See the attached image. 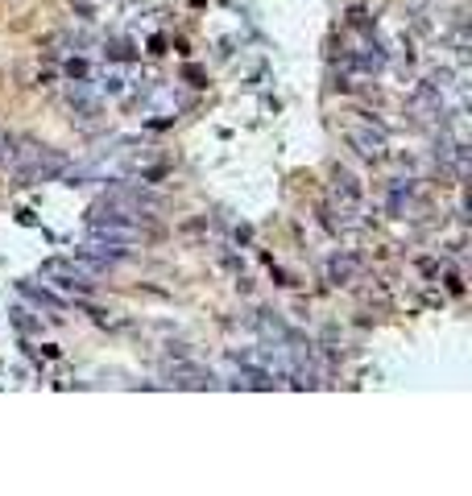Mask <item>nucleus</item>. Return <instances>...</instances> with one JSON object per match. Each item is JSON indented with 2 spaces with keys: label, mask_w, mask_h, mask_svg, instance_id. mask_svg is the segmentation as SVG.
<instances>
[{
  "label": "nucleus",
  "mask_w": 472,
  "mask_h": 496,
  "mask_svg": "<svg viewBox=\"0 0 472 496\" xmlns=\"http://www.w3.org/2000/svg\"><path fill=\"white\" fill-rule=\"evenodd\" d=\"M42 277H46L50 285H58V290H67V294H92L95 281L104 277V265L92 261V257H54L42 265Z\"/></svg>",
  "instance_id": "1"
},
{
  "label": "nucleus",
  "mask_w": 472,
  "mask_h": 496,
  "mask_svg": "<svg viewBox=\"0 0 472 496\" xmlns=\"http://www.w3.org/2000/svg\"><path fill=\"white\" fill-rule=\"evenodd\" d=\"M21 178H58L62 170H67V157L62 153H54V149H46V145H25V149H13L8 157H4Z\"/></svg>",
  "instance_id": "2"
},
{
  "label": "nucleus",
  "mask_w": 472,
  "mask_h": 496,
  "mask_svg": "<svg viewBox=\"0 0 472 496\" xmlns=\"http://www.w3.org/2000/svg\"><path fill=\"white\" fill-rule=\"evenodd\" d=\"M133 253H137V236H133V232H108V227H92V236H88V244H83V257L99 261L104 269H108V265L129 261Z\"/></svg>",
  "instance_id": "3"
},
{
  "label": "nucleus",
  "mask_w": 472,
  "mask_h": 496,
  "mask_svg": "<svg viewBox=\"0 0 472 496\" xmlns=\"http://www.w3.org/2000/svg\"><path fill=\"white\" fill-rule=\"evenodd\" d=\"M331 207H335V220L344 227L361 224V211H365V190H361V182L352 178L348 170H340L335 182H331Z\"/></svg>",
  "instance_id": "4"
},
{
  "label": "nucleus",
  "mask_w": 472,
  "mask_h": 496,
  "mask_svg": "<svg viewBox=\"0 0 472 496\" xmlns=\"http://www.w3.org/2000/svg\"><path fill=\"white\" fill-rule=\"evenodd\" d=\"M348 141H352V149H356L365 162H381V157H385V129L356 125V129H348Z\"/></svg>",
  "instance_id": "5"
},
{
  "label": "nucleus",
  "mask_w": 472,
  "mask_h": 496,
  "mask_svg": "<svg viewBox=\"0 0 472 496\" xmlns=\"http://www.w3.org/2000/svg\"><path fill=\"white\" fill-rule=\"evenodd\" d=\"M166 376H170L174 385H187V389H203V385H211V372H203L199 364H170Z\"/></svg>",
  "instance_id": "6"
},
{
  "label": "nucleus",
  "mask_w": 472,
  "mask_h": 496,
  "mask_svg": "<svg viewBox=\"0 0 472 496\" xmlns=\"http://www.w3.org/2000/svg\"><path fill=\"white\" fill-rule=\"evenodd\" d=\"M133 83V71H116V66H108V71H99V83L95 87L104 91V95H125Z\"/></svg>",
  "instance_id": "7"
},
{
  "label": "nucleus",
  "mask_w": 472,
  "mask_h": 496,
  "mask_svg": "<svg viewBox=\"0 0 472 496\" xmlns=\"http://www.w3.org/2000/svg\"><path fill=\"white\" fill-rule=\"evenodd\" d=\"M21 294H25V298H34L38 306H50V311H62V298H54L50 290H38V285H29V281H21Z\"/></svg>",
  "instance_id": "8"
},
{
  "label": "nucleus",
  "mask_w": 472,
  "mask_h": 496,
  "mask_svg": "<svg viewBox=\"0 0 472 496\" xmlns=\"http://www.w3.org/2000/svg\"><path fill=\"white\" fill-rule=\"evenodd\" d=\"M352 273V261H331V277H348Z\"/></svg>",
  "instance_id": "9"
}]
</instances>
